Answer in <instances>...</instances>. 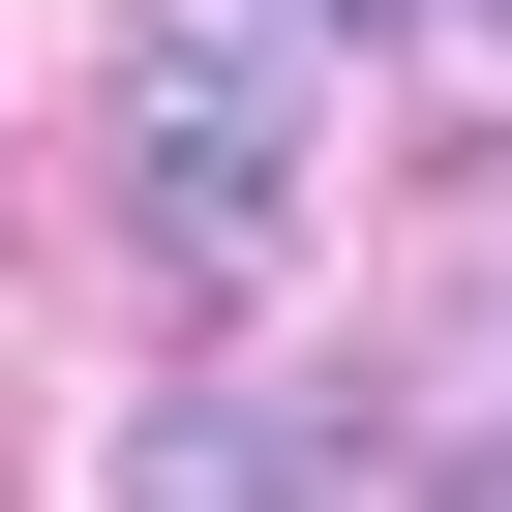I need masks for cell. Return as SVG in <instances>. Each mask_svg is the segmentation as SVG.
Wrapping results in <instances>:
<instances>
[{
	"mask_svg": "<svg viewBox=\"0 0 512 512\" xmlns=\"http://www.w3.org/2000/svg\"><path fill=\"white\" fill-rule=\"evenodd\" d=\"M121 181H151L181 302H272V241H302V0H151L121 31Z\"/></svg>",
	"mask_w": 512,
	"mask_h": 512,
	"instance_id": "1",
	"label": "cell"
},
{
	"mask_svg": "<svg viewBox=\"0 0 512 512\" xmlns=\"http://www.w3.org/2000/svg\"><path fill=\"white\" fill-rule=\"evenodd\" d=\"M332 482H362V452H332L302 392H151V422H121V512H332Z\"/></svg>",
	"mask_w": 512,
	"mask_h": 512,
	"instance_id": "2",
	"label": "cell"
},
{
	"mask_svg": "<svg viewBox=\"0 0 512 512\" xmlns=\"http://www.w3.org/2000/svg\"><path fill=\"white\" fill-rule=\"evenodd\" d=\"M332 31H452V61H512V0H332Z\"/></svg>",
	"mask_w": 512,
	"mask_h": 512,
	"instance_id": "3",
	"label": "cell"
},
{
	"mask_svg": "<svg viewBox=\"0 0 512 512\" xmlns=\"http://www.w3.org/2000/svg\"><path fill=\"white\" fill-rule=\"evenodd\" d=\"M422 512H512V422H482V452H452V482H422Z\"/></svg>",
	"mask_w": 512,
	"mask_h": 512,
	"instance_id": "4",
	"label": "cell"
}]
</instances>
